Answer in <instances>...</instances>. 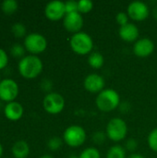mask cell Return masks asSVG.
Listing matches in <instances>:
<instances>
[{
	"instance_id": "cell-1",
	"label": "cell",
	"mask_w": 157,
	"mask_h": 158,
	"mask_svg": "<svg viewBox=\"0 0 157 158\" xmlns=\"http://www.w3.org/2000/svg\"><path fill=\"white\" fill-rule=\"evenodd\" d=\"M120 96L114 89H105L99 93L95 99V105L97 108L102 112H111L119 107Z\"/></svg>"
},
{
	"instance_id": "cell-2",
	"label": "cell",
	"mask_w": 157,
	"mask_h": 158,
	"mask_svg": "<svg viewBox=\"0 0 157 158\" xmlns=\"http://www.w3.org/2000/svg\"><path fill=\"white\" fill-rule=\"evenodd\" d=\"M19 73L28 79L37 77L43 70V62L36 55H28L20 58L19 61Z\"/></svg>"
},
{
	"instance_id": "cell-3",
	"label": "cell",
	"mask_w": 157,
	"mask_h": 158,
	"mask_svg": "<svg viewBox=\"0 0 157 158\" xmlns=\"http://www.w3.org/2000/svg\"><path fill=\"white\" fill-rule=\"evenodd\" d=\"M71 50L80 56L90 55L93 49V41L91 35L86 32L80 31L72 34L69 40Z\"/></svg>"
},
{
	"instance_id": "cell-4",
	"label": "cell",
	"mask_w": 157,
	"mask_h": 158,
	"mask_svg": "<svg viewBox=\"0 0 157 158\" xmlns=\"http://www.w3.org/2000/svg\"><path fill=\"white\" fill-rule=\"evenodd\" d=\"M106 136L114 143L125 140L128 133V126L125 120L119 118H114L109 120L105 129Z\"/></svg>"
},
{
	"instance_id": "cell-5",
	"label": "cell",
	"mask_w": 157,
	"mask_h": 158,
	"mask_svg": "<svg viewBox=\"0 0 157 158\" xmlns=\"http://www.w3.org/2000/svg\"><path fill=\"white\" fill-rule=\"evenodd\" d=\"M87 135L85 130L80 125H71L68 127L63 133V141L69 147H80L86 141Z\"/></svg>"
},
{
	"instance_id": "cell-6",
	"label": "cell",
	"mask_w": 157,
	"mask_h": 158,
	"mask_svg": "<svg viewBox=\"0 0 157 158\" xmlns=\"http://www.w3.org/2000/svg\"><path fill=\"white\" fill-rule=\"evenodd\" d=\"M43 106L47 113L53 115L59 114L65 107V99L60 94L51 92L44 96Z\"/></svg>"
},
{
	"instance_id": "cell-7",
	"label": "cell",
	"mask_w": 157,
	"mask_h": 158,
	"mask_svg": "<svg viewBox=\"0 0 157 158\" xmlns=\"http://www.w3.org/2000/svg\"><path fill=\"white\" fill-rule=\"evenodd\" d=\"M24 46L32 55L42 53L47 46V41L45 37L38 32H31L25 36Z\"/></svg>"
},
{
	"instance_id": "cell-8",
	"label": "cell",
	"mask_w": 157,
	"mask_h": 158,
	"mask_svg": "<svg viewBox=\"0 0 157 158\" xmlns=\"http://www.w3.org/2000/svg\"><path fill=\"white\" fill-rule=\"evenodd\" d=\"M127 14L134 21H143L149 16V7L144 2L133 1L128 6Z\"/></svg>"
},
{
	"instance_id": "cell-9",
	"label": "cell",
	"mask_w": 157,
	"mask_h": 158,
	"mask_svg": "<svg viewBox=\"0 0 157 158\" xmlns=\"http://www.w3.org/2000/svg\"><path fill=\"white\" fill-rule=\"evenodd\" d=\"M19 92L17 82L10 79L5 78L0 81V99L7 102H11L15 99Z\"/></svg>"
},
{
	"instance_id": "cell-10",
	"label": "cell",
	"mask_w": 157,
	"mask_h": 158,
	"mask_svg": "<svg viewBox=\"0 0 157 158\" xmlns=\"http://www.w3.org/2000/svg\"><path fill=\"white\" fill-rule=\"evenodd\" d=\"M45 16L51 20H59L66 16L65 2L59 0H53L46 4L44 7Z\"/></svg>"
},
{
	"instance_id": "cell-11",
	"label": "cell",
	"mask_w": 157,
	"mask_h": 158,
	"mask_svg": "<svg viewBox=\"0 0 157 158\" xmlns=\"http://www.w3.org/2000/svg\"><path fill=\"white\" fill-rule=\"evenodd\" d=\"M83 24H84L83 17L79 12L66 14V16L63 19V25L65 29L73 34L81 31Z\"/></svg>"
},
{
	"instance_id": "cell-12",
	"label": "cell",
	"mask_w": 157,
	"mask_h": 158,
	"mask_svg": "<svg viewBox=\"0 0 157 158\" xmlns=\"http://www.w3.org/2000/svg\"><path fill=\"white\" fill-rule=\"evenodd\" d=\"M83 86L87 92L98 94L103 90H105V81L101 75L96 73H92L86 76V78L84 79Z\"/></svg>"
},
{
	"instance_id": "cell-13",
	"label": "cell",
	"mask_w": 157,
	"mask_h": 158,
	"mask_svg": "<svg viewBox=\"0 0 157 158\" xmlns=\"http://www.w3.org/2000/svg\"><path fill=\"white\" fill-rule=\"evenodd\" d=\"M155 51V43L149 38H141L133 44V53L139 57H147Z\"/></svg>"
},
{
	"instance_id": "cell-14",
	"label": "cell",
	"mask_w": 157,
	"mask_h": 158,
	"mask_svg": "<svg viewBox=\"0 0 157 158\" xmlns=\"http://www.w3.org/2000/svg\"><path fill=\"white\" fill-rule=\"evenodd\" d=\"M118 34L123 41L127 43H135L137 40H139L140 31L134 23L129 22L128 24L119 27Z\"/></svg>"
},
{
	"instance_id": "cell-15",
	"label": "cell",
	"mask_w": 157,
	"mask_h": 158,
	"mask_svg": "<svg viewBox=\"0 0 157 158\" xmlns=\"http://www.w3.org/2000/svg\"><path fill=\"white\" fill-rule=\"evenodd\" d=\"M5 116L11 120H18L21 118L23 114V107L22 106L16 101L8 102L4 107Z\"/></svg>"
},
{
	"instance_id": "cell-16",
	"label": "cell",
	"mask_w": 157,
	"mask_h": 158,
	"mask_svg": "<svg viewBox=\"0 0 157 158\" xmlns=\"http://www.w3.org/2000/svg\"><path fill=\"white\" fill-rule=\"evenodd\" d=\"M11 151L16 158H26L30 153V146L25 141L19 140L13 144Z\"/></svg>"
},
{
	"instance_id": "cell-17",
	"label": "cell",
	"mask_w": 157,
	"mask_h": 158,
	"mask_svg": "<svg viewBox=\"0 0 157 158\" xmlns=\"http://www.w3.org/2000/svg\"><path fill=\"white\" fill-rule=\"evenodd\" d=\"M88 64L94 69H100L105 64V57L99 52H92L88 56Z\"/></svg>"
},
{
	"instance_id": "cell-18",
	"label": "cell",
	"mask_w": 157,
	"mask_h": 158,
	"mask_svg": "<svg viewBox=\"0 0 157 158\" xmlns=\"http://www.w3.org/2000/svg\"><path fill=\"white\" fill-rule=\"evenodd\" d=\"M106 158H127L126 150L121 145H113L107 151Z\"/></svg>"
},
{
	"instance_id": "cell-19",
	"label": "cell",
	"mask_w": 157,
	"mask_h": 158,
	"mask_svg": "<svg viewBox=\"0 0 157 158\" xmlns=\"http://www.w3.org/2000/svg\"><path fill=\"white\" fill-rule=\"evenodd\" d=\"M93 8V3L91 0H80L78 1V11L79 13L87 14Z\"/></svg>"
},
{
	"instance_id": "cell-20",
	"label": "cell",
	"mask_w": 157,
	"mask_h": 158,
	"mask_svg": "<svg viewBox=\"0 0 157 158\" xmlns=\"http://www.w3.org/2000/svg\"><path fill=\"white\" fill-rule=\"evenodd\" d=\"M1 8L6 14L13 13L18 8V2L16 0H4L1 3Z\"/></svg>"
},
{
	"instance_id": "cell-21",
	"label": "cell",
	"mask_w": 157,
	"mask_h": 158,
	"mask_svg": "<svg viewBox=\"0 0 157 158\" xmlns=\"http://www.w3.org/2000/svg\"><path fill=\"white\" fill-rule=\"evenodd\" d=\"M79 158H101V154L97 148L88 147L81 153Z\"/></svg>"
},
{
	"instance_id": "cell-22",
	"label": "cell",
	"mask_w": 157,
	"mask_h": 158,
	"mask_svg": "<svg viewBox=\"0 0 157 158\" xmlns=\"http://www.w3.org/2000/svg\"><path fill=\"white\" fill-rule=\"evenodd\" d=\"M63 142H64V141H63L61 138L55 136V137H52V138H50V139L48 140V142H47V146H48V148H49L50 150H52V151H57V150H59V149L61 148V146H62V144H63Z\"/></svg>"
},
{
	"instance_id": "cell-23",
	"label": "cell",
	"mask_w": 157,
	"mask_h": 158,
	"mask_svg": "<svg viewBox=\"0 0 157 158\" xmlns=\"http://www.w3.org/2000/svg\"><path fill=\"white\" fill-rule=\"evenodd\" d=\"M147 143L151 150L157 153V128L154 129L148 135Z\"/></svg>"
},
{
	"instance_id": "cell-24",
	"label": "cell",
	"mask_w": 157,
	"mask_h": 158,
	"mask_svg": "<svg viewBox=\"0 0 157 158\" xmlns=\"http://www.w3.org/2000/svg\"><path fill=\"white\" fill-rule=\"evenodd\" d=\"M11 31L13 34L17 37H22L26 34V27L21 22H16L12 25Z\"/></svg>"
},
{
	"instance_id": "cell-25",
	"label": "cell",
	"mask_w": 157,
	"mask_h": 158,
	"mask_svg": "<svg viewBox=\"0 0 157 158\" xmlns=\"http://www.w3.org/2000/svg\"><path fill=\"white\" fill-rule=\"evenodd\" d=\"M10 52H11V55H13L14 56L16 57H19V56H22L25 53V49L24 47L19 44V43H16L14 44L11 47H10ZM23 57V56H22Z\"/></svg>"
},
{
	"instance_id": "cell-26",
	"label": "cell",
	"mask_w": 157,
	"mask_h": 158,
	"mask_svg": "<svg viewBox=\"0 0 157 158\" xmlns=\"http://www.w3.org/2000/svg\"><path fill=\"white\" fill-rule=\"evenodd\" d=\"M129 19H130V17L127 14V12H123L122 11V12H118L116 15V21L119 25V27L128 24L129 23Z\"/></svg>"
},
{
	"instance_id": "cell-27",
	"label": "cell",
	"mask_w": 157,
	"mask_h": 158,
	"mask_svg": "<svg viewBox=\"0 0 157 158\" xmlns=\"http://www.w3.org/2000/svg\"><path fill=\"white\" fill-rule=\"evenodd\" d=\"M65 8H66V13H74V12H79L78 11V1L74 0H69L65 2Z\"/></svg>"
},
{
	"instance_id": "cell-28",
	"label": "cell",
	"mask_w": 157,
	"mask_h": 158,
	"mask_svg": "<svg viewBox=\"0 0 157 158\" xmlns=\"http://www.w3.org/2000/svg\"><path fill=\"white\" fill-rule=\"evenodd\" d=\"M106 133L104 131H96L93 133V141L94 143L96 144H103L105 142V138H106Z\"/></svg>"
},
{
	"instance_id": "cell-29",
	"label": "cell",
	"mask_w": 157,
	"mask_h": 158,
	"mask_svg": "<svg viewBox=\"0 0 157 158\" xmlns=\"http://www.w3.org/2000/svg\"><path fill=\"white\" fill-rule=\"evenodd\" d=\"M125 150L130 152H134L138 148V142L135 139H129L125 143Z\"/></svg>"
},
{
	"instance_id": "cell-30",
	"label": "cell",
	"mask_w": 157,
	"mask_h": 158,
	"mask_svg": "<svg viewBox=\"0 0 157 158\" xmlns=\"http://www.w3.org/2000/svg\"><path fill=\"white\" fill-rule=\"evenodd\" d=\"M6 64H7V55L5 52V50L0 48V69L6 67Z\"/></svg>"
},
{
	"instance_id": "cell-31",
	"label": "cell",
	"mask_w": 157,
	"mask_h": 158,
	"mask_svg": "<svg viewBox=\"0 0 157 158\" xmlns=\"http://www.w3.org/2000/svg\"><path fill=\"white\" fill-rule=\"evenodd\" d=\"M52 86H53V83H52V81H51L50 80H48V79H44V80H43L42 82H41V87H42V89H43V91H46V92L50 91V90L52 89Z\"/></svg>"
},
{
	"instance_id": "cell-32",
	"label": "cell",
	"mask_w": 157,
	"mask_h": 158,
	"mask_svg": "<svg viewBox=\"0 0 157 158\" xmlns=\"http://www.w3.org/2000/svg\"><path fill=\"white\" fill-rule=\"evenodd\" d=\"M127 158H145L143 155H140V154H136V153H132L130 154Z\"/></svg>"
},
{
	"instance_id": "cell-33",
	"label": "cell",
	"mask_w": 157,
	"mask_h": 158,
	"mask_svg": "<svg viewBox=\"0 0 157 158\" xmlns=\"http://www.w3.org/2000/svg\"><path fill=\"white\" fill-rule=\"evenodd\" d=\"M153 16H154V18L155 19L157 20V6L154 8V11H153Z\"/></svg>"
},
{
	"instance_id": "cell-34",
	"label": "cell",
	"mask_w": 157,
	"mask_h": 158,
	"mask_svg": "<svg viewBox=\"0 0 157 158\" xmlns=\"http://www.w3.org/2000/svg\"><path fill=\"white\" fill-rule=\"evenodd\" d=\"M39 158H54V157H53V156H51L50 155H43V156H40Z\"/></svg>"
},
{
	"instance_id": "cell-35",
	"label": "cell",
	"mask_w": 157,
	"mask_h": 158,
	"mask_svg": "<svg viewBox=\"0 0 157 158\" xmlns=\"http://www.w3.org/2000/svg\"><path fill=\"white\" fill-rule=\"evenodd\" d=\"M2 153H3V148H2V145L0 143V156H2Z\"/></svg>"
},
{
	"instance_id": "cell-36",
	"label": "cell",
	"mask_w": 157,
	"mask_h": 158,
	"mask_svg": "<svg viewBox=\"0 0 157 158\" xmlns=\"http://www.w3.org/2000/svg\"><path fill=\"white\" fill-rule=\"evenodd\" d=\"M68 158H79V156H70V157Z\"/></svg>"
},
{
	"instance_id": "cell-37",
	"label": "cell",
	"mask_w": 157,
	"mask_h": 158,
	"mask_svg": "<svg viewBox=\"0 0 157 158\" xmlns=\"http://www.w3.org/2000/svg\"><path fill=\"white\" fill-rule=\"evenodd\" d=\"M0 81H1V80H0Z\"/></svg>"
}]
</instances>
